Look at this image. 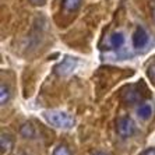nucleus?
<instances>
[{"instance_id":"f257e3e1","label":"nucleus","mask_w":155,"mask_h":155,"mask_svg":"<svg viewBox=\"0 0 155 155\" xmlns=\"http://www.w3.org/2000/svg\"><path fill=\"white\" fill-rule=\"evenodd\" d=\"M43 116L48 123H51L52 126L59 127V129H71L76 124V119L66 112L53 110V112H45Z\"/></svg>"},{"instance_id":"f03ea898","label":"nucleus","mask_w":155,"mask_h":155,"mask_svg":"<svg viewBox=\"0 0 155 155\" xmlns=\"http://www.w3.org/2000/svg\"><path fill=\"white\" fill-rule=\"evenodd\" d=\"M116 131L122 138H129L136 131V124L130 117H120L116 122Z\"/></svg>"},{"instance_id":"7ed1b4c3","label":"nucleus","mask_w":155,"mask_h":155,"mask_svg":"<svg viewBox=\"0 0 155 155\" xmlns=\"http://www.w3.org/2000/svg\"><path fill=\"white\" fill-rule=\"evenodd\" d=\"M76 67H77V59L66 56V58L61 60V63H59V64L56 66L54 71H56L58 76L66 77V76H69V74H71V73L76 70Z\"/></svg>"},{"instance_id":"20e7f679","label":"nucleus","mask_w":155,"mask_h":155,"mask_svg":"<svg viewBox=\"0 0 155 155\" xmlns=\"http://www.w3.org/2000/svg\"><path fill=\"white\" fill-rule=\"evenodd\" d=\"M124 45V35L122 32H113L112 35L108 36V39H105V46L102 49H119Z\"/></svg>"},{"instance_id":"39448f33","label":"nucleus","mask_w":155,"mask_h":155,"mask_svg":"<svg viewBox=\"0 0 155 155\" xmlns=\"http://www.w3.org/2000/svg\"><path fill=\"white\" fill-rule=\"evenodd\" d=\"M147 42H148L147 31H145L143 27H137V29H136L134 34H133V45H134V48H137V49L144 48L145 45H147Z\"/></svg>"},{"instance_id":"423d86ee","label":"nucleus","mask_w":155,"mask_h":155,"mask_svg":"<svg viewBox=\"0 0 155 155\" xmlns=\"http://www.w3.org/2000/svg\"><path fill=\"white\" fill-rule=\"evenodd\" d=\"M122 99L126 102L127 105H134L141 99V94L134 88V87H130V88H127V90L122 94Z\"/></svg>"},{"instance_id":"0eeeda50","label":"nucleus","mask_w":155,"mask_h":155,"mask_svg":"<svg viewBox=\"0 0 155 155\" xmlns=\"http://www.w3.org/2000/svg\"><path fill=\"white\" fill-rule=\"evenodd\" d=\"M137 116L143 120H147L152 116V105L148 104V102H144L141 104L137 108Z\"/></svg>"},{"instance_id":"6e6552de","label":"nucleus","mask_w":155,"mask_h":155,"mask_svg":"<svg viewBox=\"0 0 155 155\" xmlns=\"http://www.w3.org/2000/svg\"><path fill=\"white\" fill-rule=\"evenodd\" d=\"M13 138L10 137V134L2 133V137H0V148H2V154L4 152H8L13 148Z\"/></svg>"},{"instance_id":"1a4fd4ad","label":"nucleus","mask_w":155,"mask_h":155,"mask_svg":"<svg viewBox=\"0 0 155 155\" xmlns=\"http://www.w3.org/2000/svg\"><path fill=\"white\" fill-rule=\"evenodd\" d=\"M20 134H21L24 138H34L35 137V129L31 123H25V124H22L21 129H20Z\"/></svg>"},{"instance_id":"9d476101","label":"nucleus","mask_w":155,"mask_h":155,"mask_svg":"<svg viewBox=\"0 0 155 155\" xmlns=\"http://www.w3.org/2000/svg\"><path fill=\"white\" fill-rule=\"evenodd\" d=\"M61 4L66 11H76L81 6V0H63Z\"/></svg>"},{"instance_id":"9b49d317","label":"nucleus","mask_w":155,"mask_h":155,"mask_svg":"<svg viewBox=\"0 0 155 155\" xmlns=\"http://www.w3.org/2000/svg\"><path fill=\"white\" fill-rule=\"evenodd\" d=\"M8 101H10V90L7 85L2 84V87H0V104H2V106H4Z\"/></svg>"},{"instance_id":"f8f14e48","label":"nucleus","mask_w":155,"mask_h":155,"mask_svg":"<svg viewBox=\"0 0 155 155\" xmlns=\"http://www.w3.org/2000/svg\"><path fill=\"white\" fill-rule=\"evenodd\" d=\"M53 155H71V152H70L67 145H59V147L54 148Z\"/></svg>"},{"instance_id":"ddd939ff","label":"nucleus","mask_w":155,"mask_h":155,"mask_svg":"<svg viewBox=\"0 0 155 155\" xmlns=\"http://www.w3.org/2000/svg\"><path fill=\"white\" fill-rule=\"evenodd\" d=\"M148 77L151 80H155V63H152V64L148 67Z\"/></svg>"},{"instance_id":"4468645a","label":"nucleus","mask_w":155,"mask_h":155,"mask_svg":"<svg viewBox=\"0 0 155 155\" xmlns=\"http://www.w3.org/2000/svg\"><path fill=\"white\" fill-rule=\"evenodd\" d=\"M141 155H155V148H148Z\"/></svg>"},{"instance_id":"2eb2a0df","label":"nucleus","mask_w":155,"mask_h":155,"mask_svg":"<svg viewBox=\"0 0 155 155\" xmlns=\"http://www.w3.org/2000/svg\"><path fill=\"white\" fill-rule=\"evenodd\" d=\"M32 4H35V6H39V4H43L45 3V0H29Z\"/></svg>"},{"instance_id":"dca6fc26","label":"nucleus","mask_w":155,"mask_h":155,"mask_svg":"<svg viewBox=\"0 0 155 155\" xmlns=\"http://www.w3.org/2000/svg\"><path fill=\"white\" fill-rule=\"evenodd\" d=\"M94 155H106V154H104V152H97V154H94Z\"/></svg>"},{"instance_id":"f3484780","label":"nucleus","mask_w":155,"mask_h":155,"mask_svg":"<svg viewBox=\"0 0 155 155\" xmlns=\"http://www.w3.org/2000/svg\"><path fill=\"white\" fill-rule=\"evenodd\" d=\"M18 155H29V154H27V152H21V154H18Z\"/></svg>"}]
</instances>
